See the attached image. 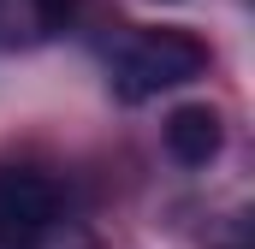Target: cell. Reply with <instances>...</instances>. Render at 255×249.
I'll list each match as a JSON object with an SVG mask.
<instances>
[{
  "mask_svg": "<svg viewBox=\"0 0 255 249\" xmlns=\"http://www.w3.org/2000/svg\"><path fill=\"white\" fill-rule=\"evenodd\" d=\"M0 249H95V232L54 172L0 166Z\"/></svg>",
  "mask_w": 255,
  "mask_h": 249,
  "instance_id": "1",
  "label": "cell"
},
{
  "mask_svg": "<svg viewBox=\"0 0 255 249\" xmlns=\"http://www.w3.org/2000/svg\"><path fill=\"white\" fill-rule=\"evenodd\" d=\"M208 71V42L178 30V24H160V30H130L113 54V95L125 107H142L166 89H184Z\"/></svg>",
  "mask_w": 255,
  "mask_h": 249,
  "instance_id": "2",
  "label": "cell"
},
{
  "mask_svg": "<svg viewBox=\"0 0 255 249\" xmlns=\"http://www.w3.org/2000/svg\"><path fill=\"white\" fill-rule=\"evenodd\" d=\"M160 142H166V154H172L178 166H214L220 148H226V124H220V113H214L208 101H184V107L166 113Z\"/></svg>",
  "mask_w": 255,
  "mask_h": 249,
  "instance_id": "3",
  "label": "cell"
},
{
  "mask_svg": "<svg viewBox=\"0 0 255 249\" xmlns=\"http://www.w3.org/2000/svg\"><path fill=\"white\" fill-rule=\"evenodd\" d=\"M77 0H0V54H24L54 42L71 24Z\"/></svg>",
  "mask_w": 255,
  "mask_h": 249,
  "instance_id": "4",
  "label": "cell"
}]
</instances>
